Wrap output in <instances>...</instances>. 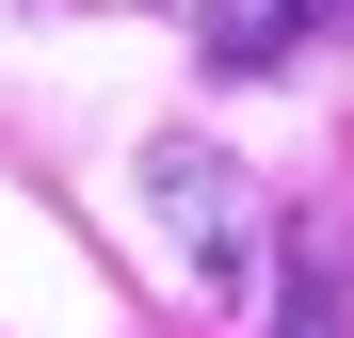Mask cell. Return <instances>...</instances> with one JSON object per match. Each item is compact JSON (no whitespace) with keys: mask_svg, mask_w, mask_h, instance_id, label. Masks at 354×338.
I'll list each match as a JSON object with an SVG mask.
<instances>
[{"mask_svg":"<svg viewBox=\"0 0 354 338\" xmlns=\"http://www.w3.org/2000/svg\"><path fill=\"white\" fill-rule=\"evenodd\" d=\"M274 338H338V258L290 225V258H274Z\"/></svg>","mask_w":354,"mask_h":338,"instance_id":"3","label":"cell"},{"mask_svg":"<svg viewBox=\"0 0 354 338\" xmlns=\"http://www.w3.org/2000/svg\"><path fill=\"white\" fill-rule=\"evenodd\" d=\"M322 17H354V0H209V17H194V48H209L225 81H258L274 48H290V32H322Z\"/></svg>","mask_w":354,"mask_h":338,"instance_id":"2","label":"cell"},{"mask_svg":"<svg viewBox=\"0 0 354 338\" xmlns=\"http://www.w3.org/2000/svg\"><path fill=\"white\" fill-rule=\"evenodd\" d=\"M145 178H161V209H177V258H194L209 290H242V274H258V225H242V178H225L209 145H161Z\"/></svg>","mask_w":354,"mask_h":338,"instance_id":"1","label":"cell"}]
</instances>
